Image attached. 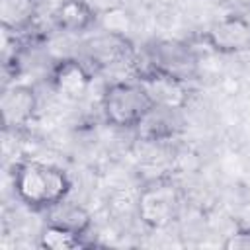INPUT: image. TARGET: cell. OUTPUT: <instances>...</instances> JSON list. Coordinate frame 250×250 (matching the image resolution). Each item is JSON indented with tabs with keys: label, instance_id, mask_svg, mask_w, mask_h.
I'll return each mask as SVG.
<instances>
[{
	"label": "cell",
	"instance_id": "6da1fadb",
	"mask_svg": "<svg viewBox=\"0 0 250 250\" xmlns=\"http://www.w3.org/2000/svg\"><path fill=\"white\" fill-rule=\"evenodd\" d=\"M68 186L70 182L62 170L43 162H25L16 172V193L31 207L47 209L64 199Z\"/></svg>",
	"mask_w": 250,
	"mask_h": 250
},
{
	"label": "cell",
	"instance_id": "7a4b0ae2",
	"mask_svg": "<svg viewBox=\"0 0 250 250\" xmlns=\"http://www.w3.org/2000/svg\"><path fill=\"white\" fill-rule=\"evenodd\" d=\"M102 107L105 119L117 127L139 125V121L148 113L152 102L148 100L143 86L131 82H115L111 84L102 100Z\"/></svg>",
	"mask_w": 250,
	"mask_h": 250
},
{
	"label": "cell",
	"instance_id": "3957f363",
	"mask_svg": "<svg viewBox=\"0 0 250 250\" xmlns=\"http://www.w3.org/2000/svg\"><path fill=\"white\" fill-rule=\"evenodd\" d=\"M139 84L146 92L152 105L168 107V109H180L186 102L188 92L184 88V80H180L172 74H166L160 70H150L139 80Z\"/></svg>",
	"mask_w": 250,
	"mask_h": 250
},
{
	"label": "cell",
	"instance_id": "277c9868",
	"mask_svg": "<svg viewBox=\"0 0 250 250\" xmlns=\"http://www.w3.org/2000/svg\"><path fill=\"white\" fill-rule=\"evenodd\" d=\"M178 199L176 191L170 186H154L148 188L139 199V213L145 223L150 227H162L172 221L176 215Z\"/></svg>",
	"mask_w": 250,
	"mask_h": 250
},
{
	"label": "cell",
	"instance_id": "5b68a950",
	"mask_svg": "<svg viewBox=\"0 0 250 250\" xmlns=\"http://www.w3.org/2000/svg\"><path fill=\"white\" fill-rule=\"evenodd\" d=\"M207 43L219 53H240L250 49V23L242 18H227L207 31Z\"/></svg>",
	"mask_w": 250,
	"mask_h": 250
},
{
	"label": "cell",
	"instance_id": "8992f818",
	"mask_svg": "<svg viewBox=\"0 0 250 250\" xmlns=\"http://www.w3.org/2000/svg\"><path fill=\"white\" fill-rule=\"evenodd\" d=\"M37 105L35 92L27 86H14L2 96V121L6 127H20L29 121Z\"/></svg>",
	"mask_w": 250,
	"mask_h": 250
},
{
	"label": "cell",
	"instance_id": "52a82bcc",
	"mask_svg": "<svg viewBox=\"0 0 250 250\" xmlns=\"http://www.w3.org/2000/svg\"><path fill=\"white\" fill-rule=\"evenodd\" d=\"M152 62H154L152 70L172 74L180 80H186L193 68V59L189 57L188 49L176 43H160L158 47H154Z\"/></svg>",
	"mask_w": 250,
	"mask_h": 250
},
{
	"label": "cell",
	"instance_id": "ba28073f",
	"mask_svg": "<svg viewBox=\"0 0 250 250\" xmlns=\"http://www.w3.org/2000/svg\"><path fill=\"white\" fill-rule=\"evenodd\" d=\"M47 225L82 234L90 227V215L78 203H72L68 199H61V201L47 207Z\"/></svg>",
	"mask_w": 250,
	"mask_h": 250
},
{
	"label": "cell",
	"instance_id": "9c48e42d",
	"mask_svg": "<svg viewBox=\"0 0 250 250\" xmlns=\"http://www.w3.org/2000/svg\"><path fill=\"white\" fill-rule=\"evenodd\" d=\"M90 76L78 61H61L53 72V84L59 94L66 98H80L88 88Z\"/></svg>",
	"mask_w": 250,
	"mask_h": 250
},
{
	"label": "cell",
	"instance_id": "30bf717a",
	"mask_svg": "<svg viewBox=\"0 0 250 250\" xmlns=\"http://www.w3.org/2000/svg\"><path fill=\"white\" fill-rule=\"evenodd\" d=\"M92 18L94 12L84 0H64L55 12L57 25L64 31H82L84 27H88Z\"/></svg>",
	"mask_w": 250,
	"mask_h": 250
},
{
	"label": "cell",
	"instance_id": "8fae6325",
	"mask_svg": "<svg viewBox=\"0 0 250 250\" xmlns=\"http://www.w3.org/2000/svg\"><path fill=\"white\" fill-rule=\"evenodd\" d=\"M35 0H0V20L4 29L18 31L25 27L35 16Z\"/></svg>",
	"mask_w": 250,
	"mask_h": 250
},
{
	"label": "cell",
	"instance_id": "7c38bea8",
	"mask_svg": "<svg viewBox=\"0 0 250 250\" xmlns=\"http://www.w3.org/2000/svg\"><path fill=\"white\" fill-rule=\"evenodd\" d=\"M80 244H82L80 234L53 227V225H47L41 234V246L49 250H72V248H78Z\"/></svg>",
	"mask_w": 250,
	"mask_h": 250
},
{
	"label": "cell",
	"instance_id": "4fadbf2b",
	"mask_svg": "<svg viewBox=\"0 0 250 250\" xmlns=\"http://www.w3.org/2000/svg\"><path fill=\"white\" fill-rule=\"evenodd\" d=\"M227 250H250V229H240L223 242Z\"/></svg>",
	"mask_w": 250,
	"mask_h": 250
},
{
	"label": "cell",
	"instance_id": "5bb4252c",
	"mask_svg": "<svg viewBox=\"0 0 250 250\" xmlns=\"http://www.w3.org/2000/svg\"><path fill=\"white\" fill-rule=\"evenodd\" d=\"M88 6H90V10L96 14V12H102V14H105V12H109V10H115L117 6H119V0H84Z\"/></svg>",
	"mask_w": 250,
	"mask_h": 250
}]
</instances>
